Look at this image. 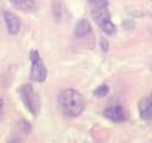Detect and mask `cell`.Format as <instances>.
<instances>
[{"mask_svg": "<svg viewBox=\"0 0 152 143\" xmlns=\"http://www.w3.org/2000/svg\"><path fill=\"white\" fill-rule=\"evenodd\" d=\"M89 5L91 7H104L108 6V1L107 0H88Z\"/></svg>", "mask_w": 152, "mask_h": 143, "instance_id": "11", "label": "cell"}, {"mask_svg": "<svg viewBox=\"0 0 152 143\" xmlns=\"http://www.w3.org/2000/svg\"><path fill=\"white\" fill-rule=\"evenodd\" d=\"M103 116L112 122H122L126 119V112L120 105H112L103 110Z\"/></svg>", "mask_w": 152, "mask_h": 143, "instance_id": "5", "label": "cell"}, {"mask_svg": "<svg viewBox=\"0 0 152 143\" xmlns=\"http://www.w3.org/2000/svg\"><path fill=\"white\" fill-rule=\"evenodd\" d=\"M91 17L97 26L107 35L112 36L115 33L116 27L110 20V13L108 11V6L104 7H91Z\"/></svg>", "mask_w": 152, "mask_h": 143, "instance_id": "2", "label": "cell"}, {"mask_svg": "<svg viewBox=\"0 0 152 143\" xmlns=\"http://www.w3.org/2000/svg\"><path fill=\"white\" fill-rule=\"evenodd\" d=\"M58 102L63 110V112L69 117H77L80 116L84 107L86 101L83 95L72 88H66L59 93Z\"/></svg>", "mask_w": 152, "mask_h": 143, "instance_id": "1", "label": "cell"}, {"mask_svg": "<svg viewBox=\"0 0 152 143\" xmlns=\"http://www.w3.org/2000/svg\"><path fill=\"white\" fill-rule=\"evenodd\" d=\"M19 126H20L23 133H27L30 131V124L26 120H20L19 122Z\"/></svg>", "mask_w": 152, "mask_h": 143, "instance_id": "12", "label": "cell"}, {"mask_svg": "<svg viewBox=\"0 0 152 143\" xmlns=\"http://www.w3.org/2000/svg\"><path fill=\"white\" fill-rule=\"evenodd\" d=\"M100 45H101V48H102L104 51L108 49V43H107V41H106L104 38H101V41H100Z\"/></svg>", "mask_w": 152, "mask_h": 143, "instance_id": "13", "label": "cell"}, {"mask_svg": "<svg viewBox=\"0 0 152 143\" xmlns=\"http://www.w3.org/2000/svg\"><path fill=\"white\" fill-rule=\"evenodd\" d=\"M19 94L23 104L28 110V112L33 116H37L39 111V98L34 88L30 83H24L19 89Z\"/></svg>", "mask_w": 152, "mask_h": 143, "instance_id": "3", "label": "cell"}, {"mask_svg": "<svg viewBox=\"0 0 152 143\" xmlns=\"http://www.w3.org/2000/svg\"><path fill=\"white\" fill-rule=\"evenodd\" d=\"M31 60V69H30V79L34 82H43L48 76V70L42 61L37 50H32L30 54Z\"/></svg>", "mask_w": 152, "mask_h": 143, "instance_id": "4", "label": "cell"}, {"mask_svg": "<svg viewBox=\"0 0 152 143\" xmlns=\"http://www.w3.org/2000/svg\"><path fill=\"white\" fill-rule=\"evenodd\" d=\"M139 112L140 117L144 120H151L152 119V93L150 97L141 99L139 102Z\"/></svg>", "mask_w": 152, "mask_h": 143, "instance_id": "7", "label": "cell"}, {"mask_svg": "<svg viewBox=\"0 0 152 143\" xmlns=\"http://www.w3.org/2000/svg\"><path fill=\"white\" fill-rule=\"evenodd\" d=\"M10 1L15 8L23 12H33L37 8V4L34 0H10Z\"/></svg>", "mask_w": 152, "mask_h": 143, "instance_id": "8", "label": "cell"}, {"mask_svg": "<svg viewBox=\"0 0 152 143\" xmlns=\"http://www.w3.org/2000/svg\"><path fill=\"white\" fill-rule=\"evenodd\" d=\"M2 105H4V101H2V99L0 98V110L2 108Z\"/></svg>", "mask_w": 152, "mask_h": 143, "instance_id": "14", "label": "cell"}, {"mask_svg": "<svg viewBox=\"0 0 152 143\" xmlns=\"http://www.w3.org/2000/svg\"><path fill=\"white\" fill-rule=\"evenodd\" d=\"M108 92H109V87H108L106 83H102V85H100V86L94 91V95H95L96 98H103V97H106V95L108 94Z\"/></svg>", "mask_w": 152, "mask_h": 143, "instance_id": "10", "label": "cell"}, {"mask_svg": "<svg viewBox=\"0 0 152 143\" xmlns=\"http://www.w3.org/2000/svg\"><path fill=\"white\" fill-rule=\"evenodd\" d=\"M4 20L7 26V31L11 35H17L20 30V20L12 12H4Z\"/></svg>", "mask_w": 152, "mask_h": 143, "instance_id": "6", "label": "cell"}, {"mask_svg": "<svg viewBox=\"0 0 152 143\" xmlns=\"http://www.w3.org/2000/svg\"><path fill=\"white\" fill-rule=\"evenodd\" d=\"M89 33H91V26H90L89 21L87 19L78 20L75 26V36L78 38H83V37L88 36Z\"/></svg>", "mask_w": 152, "mask_h": 143, "instance_id": "9", "label": "cell"}]
</instances>
